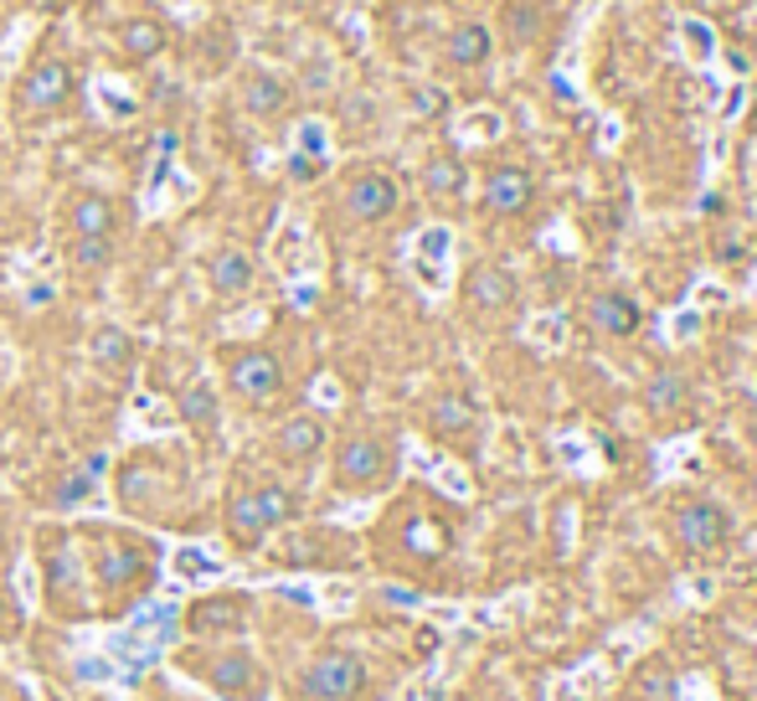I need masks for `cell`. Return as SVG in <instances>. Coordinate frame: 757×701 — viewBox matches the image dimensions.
<instances>
[{
	"label": "cell",
	"mask_w": 757,
	"mask_h": 701,
	"mask_svg": "<svg viewBox=\"0 0 757 701\" xmlns=\"http://www.w3.org/2000/svg\"><path fill=\"white\" fill-rule=\"evenodd\" d=\"M686 403V376H675V372H659L655 382H649V408H680Z\"/></svg>",
	"instance_id": "cell-29"
},
{
	"label": "cell",
	"mask_w": 757,
	"mask_h": 701,
	"mask_svg": "<svg viewBox=\"0 0 757 701\" xmlns=\"http://www.w3.org/2000/svg\"><path fill=\"white\" fill-rule=\"evenodd\" d=\"M118 238H68V263L78 279H99L114 269Z\"/></svg>",
	"instance_id": "cell-25"
},
{
	"label": "cell",
	"mask_w": 757,
	"mask_h": 701,
	"mask_svg": "<svg viewBox=\"0 0 757 701\" xmlns=\"http://www.w3.org/2000/svg\"><path fill=\"white\" fill-rule=\"evenodd\" d=\"M371 686V670L361 651L351 645H325L304 660L300 681H294V701H361Z\"/></svg>",
	"instance_id": "cell-9"
},
{
	"label": "cell",
	"mask_w": 757,
	"mask_h": 701,
	"mask_svg": "<svg viewBox=\"0 0 757 701\" xmlns=\"http://www.w3.org/2000/svg\"><path fill=\"white\" fill-rule=\"evenodd\" d=\"M176 670H185L196 686H206L217 701H263L269 697V666L233 640H206L176 651Z\"/></svg>",
	"instance_id": "cell-5"
},
{
	"label": "cell",
	"mask_w": 757,
	"mask_h": 701,
	"mask_svg": "<svg viewBox=\"0 0 757 701\" xmlns=\"http://www.w3.org/2000/svg\"><path fill=\"white\" fill-rule=\"evenodd\" d=\"M176 412H181V423L196 433V439H217L222 428V397L212 387V376L191 372L185 382H176Z\"/></svg>",
	"instance_id": "cell-19"
},
{
	"label": "cell",
	"mask_w": 757,
	"mask_h": 701,
	"mask_svg": "<svg viewBox=\"0 0 757 701\" xmlns=\"http://www.w3.org/2000/svg\"><path fill=\"white\" fill-rule=\"evenodd\" d=\"M397 206H403V186H397V176L382 171V166H361L340 181V212H346V223L355 227H376L397 217Z\"/></svg>",
	"instance_id": "cell-10"
},
{
	"label": "cell",
	"mask_w": 757,
	"mask_h": 701,
	"mask_svg": "<svg viewBox=\"0 0 757 701\" xmlns=\"http://www.w3.org/2000/svg\"><path fill=\"white\" fill-rule=\"evenodd\" d=\"M464 181H470V176H464V160H459V155H433V160H428V171H422V186H428V196H443V202H449V196H459V191H464Z\"/></svg>",
	"instance_id": "cell-28"
},
{
	"label": "cell",
	"mask_w": 757,
	"mask_h": 701,
	"mask_svg": "<svg viewBox=\"0 0 757 701\" xmlns=\"http://www.w3.org/2000/svg\"><path fill=\"white\" fill-rule=\"evenodd\" d=\"M63 223H68V238H118V202L99 186H83L68 196Z\"/></svg>",
	"instance_id": "cell-18"
},
{
	"label": "cell",
	"mask_w": 757,
	"mask_h": 701,
	"mask_svg": "<svg viewBox=\"0 0 757 701\" xmlns=\"http://www.w3.org/2000/svg\"><path fill=\"white\" fill-rule=\"evenodd\" d=\"M428 428L433 439H443L449 449H470L474 433H479V408H474L464 393H438L428 403Z\"/></svg>",
	"instance_id": "cell-20"
},
{
	"label": "cell",
	"mask_w": 757,
	"mask_h": 701,
	"mask_svg": "<svg viewBox=\"0 0 757 701\" xmlns=\"http://www.w3.org/2000/svg\"><path fill=\"white\" fill-rule=\"evenodd\" d=\"M170 42H176V32L160 16H150V11H135L129 21H118V32H114V47H118V63L124 68H150V63H160L170 52Z\"/></svg>",
	"instance_id": "cell-14"
},
{
	"label": "cell",
	"mask_w": 757,
	"mask_h": 701,
	"mask_svg": "<svg viewBox=\"0 0 757 701\" xmlns=\"http://www.w3.org/2000/svg\"><path fill=\"white\" fill-rule=\"evenodd\" d=\"M397 470V449H392L387 433L376 428H351L340 433L336 449H330V485L346 490V496H371L382 490Z\"/></svg>",
	"instance_id": "cell-8"
},
{
	"label": "cell",
	"mask_w": 757,
	"mask_h": 701,
	"mask_svg": "<svg viewBox=\"0 0 757 701\" xmlns=\"http://www.w3.org/2000/svg\"><path fill=\"white\" fill-rule=\"evenodd\" d=\"M217 366H222V387H227V397H237V403L252 408V412L273 408V403L289 393L284 357H279L273 346H263V341L217 346Z\"/></svg>",
	"instance_id": "cell-7"
},
{
	"label": "cell",
	"mask_w": 757,
	"mask_h": 701,
	"mask_svg": "<svg viewBox=\"0 0 757 701\" xmlns=\"http://www.w3.org/2000/svg\"><path fill=\"white\" fill-rule=\"evenodd\" d=\"M443 63L459 68V72L485 68L489 63V32L479 26V21H459L454 32H449V42H443Z\"/></svg>",
	"instance_id": "cell-24"
},
{
	"label": "cell",
	"mask_w": 757,
	"mask_h": 701,
	"mask_svg": "<svg viewBox=\"0 0 757 701\" xmlns=\"http://www.w3.org/2000/svg\"><path fill=\"white\" fill-rule=\"evenodd\" d=\"M330 449V428L320 412H284L269 433V460L279 470H309Z\"/></svg>",
	"instance_id": "cell-11"
},
{
	"label": "cell",
	"mask_w": 757,
	"mask_h": 701,
	"mask_svg": "<svg viewBox=\"0 0 757 701\" xmlns=\"http://www.w3.org/2000/svg\"><path fill=\"white\" fill-rule=\"evenodd\" d=\"M732 536V516L716 506V500H686L675 511V542L690 552V557H707V552L726 547Z\"/></svg>",
	"instance_id": "cell-13"
},
{
	"label": "cell",
	"mask_w": 757,
	"mask_h": 701,
	"mask_svg": "<svg viewBox=\"0 0 757 701\" xmlns=\"http://www.w3.org/2000/svg\"><path fill=\"white\" fill-rule=\"evenodd\" d=\"M516 279L505 274L500 263H474L470 274H464V305L470 309H485V315H495V309H510L516 305Z\"/></svg>",
	"instance_id": "cell-22"
},
{
	"label": "cell",
	"mask_w": 757,
	"mask_h": 701,
	"mask_svg": "<svg viewBox=\"0 0 757 701\" xmlns=\"http://www.w3.org/2000/svg\"><path fill=\"white\" fill-rule=\"evenodd\" d=\"M289 99H294V88H289L284 72L273 68H242V78H237V103L248 109L258 124H273L289 114Z\"/></svg>",
	"instance_id": "cell-17"
},
{
	"label": "cell",
	"mask_w": 757,
	"mask_h": 701,
	"mask_svg": "<svg viewBox=\"0 0 757 701\" xmlns=\"http://www.w3.org/2000/svg\"><path fill=\"white\" fill-rule=\"evenodd\" d=\"M78 93H83V78H78V63L57 42H42V47L26 57V68L16 78V120L21 124H47L63 120L78 109Z\"/></svg>",
	"instance_id": "cell-6"
},
{
	"label": "cell",
	"mask_w": 757,
	"mask_h": 701,
	"mask_svg": "<svg viewBox=\"0 0 757 701\" xmlns=\"http://www.w3.org/2000/svg\"><path fill=\"white\" fill-rule=\"evenodd\" d=\"M531 202H536V176L526 171V166H495L485 176V206L495 217H516Z\"/></svg>",
	"instance_id": "cell-21"
},
{
	"label": "cell",
	"mask_w": 757,
	"mask_h": 701,
	"mask_svg": "<svg viewBox=\"0 0 757 701\" xmlns=\"http://www.w3.org/2000/svg\"><path fill=\"white\" fill-rule=\"evenodd\" d=\"M21 630H26V619H21V609H16V593L0 588V640H16Z\"/></svg>",
	"instance_id": "cell-31"
},
{
	"label": "cell",
	"mask_w": 757,
	"mask_h": 701,
	"mask_svg": "<svg viewBox=\"0 0 757 701\" xmlns=\"http://www.w3.org/2000/svg\"><path fill=\"white\" fill-rule=\"evenodd\" d=\"M206 290L217 294L222 305H237V299H248L258 290V258L248 248H237V242H222L217 253L206 258Z\"/></svg>",
	"instance_id": "cell-15"
},
{
	"label": "cell",
	"mask_w": 757,
	"mask_h": 701,
	"mask_svg": "<svg viewBox=\"0 0 757 701\" xmlns=\"http://www.w3.org/2000/svg\"><path fill=\"white\" fill-rule=\"evenodd\" d=\"M88 357H93V366H99V372L129 376L139 366V341L124 326H99L93 336H88Z\"/></svg>",
	"instance_id": "cell-23"
},
{
	"label": "cell",
	"mask_w": 757,
	"mask_h": 701,
	"mask_svg": "<svg viewBox=\"0 0 757 701\" xmlns=\"http://www.w3.org/2000/svg\"><path fill=\"white\" fill-rule=\"evenodd\" d=\"M640 320L644 315L629 294H598V299H592V326L603 330V336H634Z\"/></svg>",
	"instance_id": "cell-26"
},
{
	"label": "cell",
	"mask_w": 757,
	"mask_h": 701,
	"mask_svg": "<svg viewBox=\"0 0 757 701\" xmlns=\"http://www.w3.org/2000/svg\"><path fill=\"white\" fill-rule=\"evenodd\" d=\"M114 500L118 511H129L135 521H166V527H185L191 521V460L170 444H145L129 449L114 464Z\"/></svg>",
	"instance_id": "cell-2"
},
{
	"label": "cell",
	"mask_w": 757,
	"mask_h": 701,
	"mask_svg": "<svg viewBox=\"0 0 757 701\" xmlns=\"http://www.w3.org/2000/svg\"><path fill=\"white\" fill-rule=\"evenodd\" d=\"M36 567H42V603H47L52 619H63V624L99 619L83 547H78V527H57L52 521V527L36 531Z\"/></svg>",
	"instance_id": "cell-4"
},
{
	"label": "cell",
	"mask_w": 757,
	"mask_h": 701,
	"mask_svg": "<svg viewBox=\"0 0 757 701\" xmlns=\"http://www.w3.org/2000/svg\"><path fill=\"white\" fill-rule=\"evenodd\" d=\"M634 686H640V697H644V701H675V697H670V691H675V676H670L665 666L640 670V681H634Z\"/></svg>",
	"instance_id": "cell-30"
},
{
	"label": "cell",
	"mask_w": 757,
	"mask_h": 701,
	"mask_svg": "<svg viewBox=\"0 0 757 701\" xmlns=\"http://www.w3.org/2000/svg\"><path fill=\"white\" fill-rule=\"evenodd\" d=\"M252 619V599L248 593H202V599L185 603V634L191 640H233V634L248 630Z\"/></svg>",
	"instance_id": "cell-12"
},
{
	"label": "cell",
	"mask_w": 757,
	"mask_h": 701,
	"mask_svg": "<svg viewBox=\"0 0 757 701\" xmlns=\"http://www.w3.org/2000/svg\"><path fill=\"white\" fill-rule=\"evenodd\" d=\"M78 547H83L99 619L129 614V609L155 588V578H160V547L135 527L88 521V527H78Z\"/></svg>",
	"instance_id": "cell-1"
},
{
	"label": "cell",
	"mask_w": 757,
	"mask_h": 701,
	"mask_svg": "<svg viewBox=\"0 0 757 701\" xmlns=\"http://www.w3.org/2000/svg\"><path fill=\"white\" fill-rule=\"evenodd\" d=\"M392 527H397L403 557H413V563H438V557L449 552V542H454V527L433 511H418V506L403 516H392Z\"/></svg>",
	"instance_id": "cell-16"
},
{
	"label": "cell",
	"mask_w": 757,
	"mask_h": 701,
	"mask_svg": "<svg viewBox=\"0 0 757 701\" xmlns=\"http://www.w3.org/2000/svg\"><path fill=\"white\" fill-rule=\"evenodd\" d=\"M304 511V496L279 475H237L222 496V536L233 552L269 547V536L294 527Z\"/></svg>",
	"instance_id": "cell-3"
},
{
	"label": "cell",
	"mask_w": 757,
	"mask_h": 701,
	"mask_svg": "<svg viewBox=\"0 0 757 701\" xmlns=\"http://www.w3.org/2000/svg\"><path fill=\"white\" fill-rule=\"evenodd\" d=\"M93 479H99V464H78V470H68V475L57 479L47 490V506H57V511H72V506H83L88 496H93Z\"/></svg>",
	"instance_id": "cell-27"
}]
</instances>
